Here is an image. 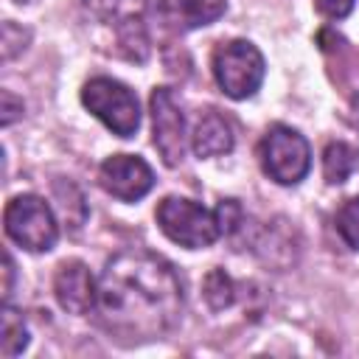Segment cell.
I'll list each match as a JSON object with an SVG mask.
<instances>
[{
  "mask_svg": "<svg viewBox=\"0 0 359 359\" xmlns=\"http://www.w3.org/2000/svg\"><path fill=\"white\" fill-rule=\"evenodd\" d=\"M95 314L118 339H157L180 323L182 280L163 255L123 250L101 269Z\"/></svg>",
  "mask_w": 359,
  "mask_h": 359,
  "instance_id": "1",
  "label": "cell"
},
{
  "mask_svg": "<svg viewBox=\"0 0 359 359\" xmlns=\"http://www.w3.org/2000/svg\"><path fill=\"white\" fill-rule=\"evenodd\" d=\"M258 157H261L264 174L278 185H297L311 168L309 140L297 129L283 123H275L266 129V135L258 143Z\"/></svg>",
  "mask_w": 359,
  "mask_h": 359,
  "instance_id": "2",
  "label": "cell"
},
{
  "mask_svg": "<svg viewBox=\"0 0 359 359\" xmlns=\"http://www.w3.org/2000/svg\"><path fill=\"white\" fill-rule=\"evenodd\" d=\"M157 224L174 244L188 250L210 247L222 236L216 213L185 196H165L157 205Z\"/></svg>",
  "mask_w": 359,
  "mask_h": 359,
  "instance_id": "3",
  "label": "cell"
},
{
  "mask_svg": "<svg viewBox=\"0 0 359 359\" xmlns=\"http://www.w3.org/2000/svg\"><path fill=\"white\" fill-rule=\"evenodd\" d=\"M264 56L261 50L247 39H230L222 42L213 50V76L224 95L241 101L255 95V90L264 81Z\"/></svg>",
  "mask_w": 359,
  "mask_h": 359,
  "instance_id": "4",
  "label": "cell"
},
{
  "mask_svg": "<svg viewBox=\"0 0 359 359\" xmlns=\"http://www.w3.org/2000/svg\"><path fill=\"white\" fill-rule=\"evenodd\" d=\"M81 104L118 137H132L140 126V107L135 93L115 79H90L81 90Z\"/></svg>",
  "mask_w": 359,
  "mask_h": 359,
  "instance_id": "5",
  "label": "cell"
},
{
  "mask_svg": "<svg viewBox=\"0 0 359 359\" xmlns=\"http://www.w3.org/2000/svg\"><path fill=\"white\" fill-rule=\"evenodd\" d=\"M3 224L11 241L31 252H48L59 238V224L50 205L34 194H20L6 205Z\"/></svg>",
  "mask_w": 359,
  "mask_h": 359,
  "instance_id": "6",
  "label": "cell"
},
{
  "mask_svg": "<svg viewBox=\"0 0 359 359\" xmlns=\"http://www.w3.org/2000/svg\"><path fill=\"white\" fill-rule=\"evenodd\" d=\"M151 109V137L165 165H180L185 157V115L168 87H157L149 98Z\"/></svg>",
  "mask_w": 359,
  "mask_h": 359,
  "instance_id": "7",
  "label": "cell"
},
{
  "mask_svg": "<svg viewBox=\"0 0 359 359\" xmlns=\"http://www.w3.org/2000/svg\"><path fill=\"white\" fill-rule=\"evenodd\" d=\"M101 188L121 202H137L154 185V174L146 160L135 154H112L98 168Z\"/></svg>",
  "mask_w": 359,
  "mask_h": 359,
  "instance_id": "8",
  "label": "cell"
},
{
  "mask_svg": "<svg viewBox=\"0 0 359 359\" xmlns=\"http://www.w3.org/2000/svg\"><path fill=\"white\" fill-rule=\"evenodd\" d=\"M53 294L59 306L70 314H87L95 309L98 283L84 261H62L53 275Z\"/></svg>",
  "mask_w": 359,
  "mask_h": 359,
  "instance_id": "9",
  "label": "cell"
},
{
  "mask_svg": "<svg viewBox=\"0 0 359 359\" xmlns=\"http://www.w3.org/2000/svg\"><path fill=\"white\" fill-rule=\"evenodd\" d=\"M224 0H160L154 14L157 22L171 34H188L210 25L224 14Z\"/></svg>",
  "mask_w": 359,
  "mask_h": 359,
  "instance_id": "10",
  "label": "cell"
},
{
  "mask_svg": "<svg viewBox=\"0 0 359 359\" xmlns=\"http://www.w3.org/2000/svg\"><path fill=\"white\" fill-rule=\"evenodd\" d=\"M233 129L230 123L216 112L208 109L196 118L194 132H191V149L196 157H216V154H227L233 149Z\"/></svg>",
  "mask_w": 359,
  "mask_h": 359,
  "instance_id": "11",
  "label": "cell"
},
{
  "mask_svg": "<svg viewBox=\"0 0 359 359\" xmlns=\"http://www.w3.org/2000/svg\"><path fill=\"white\" fill-rule=\"evenodd\" d=\"M356 168H359V151L351 143L334 140V143L325 146V151H323V174H325V180L331 185L345 182Z\"/></svg>",
  "mask_w": 359,
  "mask_h": 359,
  "instance_id": "12",
  "label": "cell"
},
{
  "mask_svg": "<svg viewBox=\"0 0 359 359\" xmlns=\"http://www.w3.org/2000/svg\"><path fill=\"white\" fill-rule=\"evenodd\" d=\"M28 345V328H25V320L17 309H11L8 303L3 306V317H0V353L6 359L22 353Z\"/></svg>",
  "mask_w": 359,
  "mask_h": 359,
  "instance_id": "13",
  "label": "cell"
},
{
  "mask_svg": "<svg viewBox=\"0 0 359 359\" xmlns=\"http://www.w3.org/2000/svg\"><path fill=\"white\" fill-rule=\"evenodd\" d=\"M81 3L95 17L112 22V25H123L129 20H140V14L149 6V0H81Z\"/></svg>",
  "mask_w": 359,
  "mask_h": 359,
  "instance_id": "14",
  "label": "cell"
},
{
  "mask_svg": "<svg viewBox=\"0 0 359 359\" xmlns=\"http://www.w3.org/2000/svg\"><path fill=\"white\" fill-rule=\"evenodd\" d=\"M53 199L59 202V213L67 222V227L70 230H79L81 227V219H79V213H73V208L81 210V213H87V205H84L81 191L73 182H67V180H56L53 182Z\"/></svg>",
  "mask_w": 359,
  "mask_h": 359,
  "instance_id": "15",
  "label": "cell"
},
{
  "mask_svg": "<svg viewBox=\"0 0 359 359\" xmlns=\"http://www.w3.org/2000/svg\"><path fill=\"white\" fill-rule=\"evenodd\" d=\"M233 292H236L233 289V280H230V275H224V269L208 272V278L202 283V294H205V300H208L210 309H216V311L227 309L233 303V297H236Z\"/></svg>",
  "mask_w": 359,
  "mask_h": 359,
  "instance_id": "16",
  "label": "cell"
},
{
  "mask_svg": "<svg viewBox=\"0 0 359 359\" xmlns=\"http://www.w3.org/2000/svg\"><path fill=\"white\" fill-rule=\"evenodd\" d=\"M337 233L351 250H359V196H351L337 210Z\"/></svg>",
  "mask_w": 359,
  "mask_h": 359,
  "instance_id": "17",
  "label": "cell"
},
{
  "mask_svg": "<svg viewBox=\"0 0 359 359\" xmlns=\"http://www.w3.org/2000/svg\"><path fill=\"white\" fill-rule=\"evenodd\" d=\"M241 205L236 199H222L219 208H216V222H219V230L222 236H230L241 227Z\"/></svg>",
  "mask_w": 359,
  "mask_h": 359,
  "instance_id": "18",
  "label": "cell"
},
{
  "mask_svg": "<svg viewBox=\"0 0 359 359\" xmlns=\"http://www.w3.org/2000/svg\"><path fill=\"white\" fill-rule=\"evenodd\" d=\"M28 31H22L14 22H3V59H14L25 48Z\"/></svg>",
  "mask_w": 359,
  "mask_h": 359,
  "instance_id": "19",
  "label": "cell"
},
{
  "mask_svg": "<svg viewBox=\"0 0 359 359\" xmlns=\"http://www.w3.org/2000/svg\"><path fill=\"white\" fill-rule=\"evenodd\" d=\"M0 104H3V109H0V112H3V115H0V123H3V126H11V123L22 115V101H20L14 93L3 90V93H0Z\"/></svg>",
  "mask_w": 359,
  "mask_h": 359,
  "instance_id": "20",
  "label": "cell"
},
{
  "mask_svg": "<svg viewBox=\"0 0 359 359\" xmlns=\"http://www.w3.org/2000/svg\"><path fill=\"white\" fill-rule=\"evenodd\" d=\"M314 3H317V8H320L325 17H331V20H342V17H348L351 8H353V0H314Z\"/></svg>",
  "mask_w": 359,
  "mask_h": 359,
  "instance_id": "21",
  "label": "cell"
},
{
  "mask_svg": "<svg viewBox=\"0 0 359 359\" xmlns=\"http://www.w3.org/2000/svg\"><path fill=\"white\" fill-rule=\"evenodd\" d=\"M3 275H6V283H3V300L8 303V297H11V283H14V261H11L8 252L3 255Z\"/></svg>",
  "mask_w": 359,
  "mask_h": 359,
  "instance_id": "22",
  "label": "cell"
},
{
  "mask_svg": "<svg viewBox=\"0 0 359 359\" xmlns=\"http://www.w3.org/2000/svg\"><path fill=\"white\" fill-rule=\"evenodd\" d=\"M353 121H356V126H359V95H356V101H353Z\"/></svg>",
  "mask_w": 359,
  "mask_h": 359,
  "instance_id": "23",
  "label": "cell"
},
{
  "mask_svg": "<svg viewBox=\"0 0 359 359\" xmlns=\"http://www.w3.org/2000/svg\"><path fill=\"white\" fill-rule=\"evenodd\" d=\"M14 3H25V0H14Z\"/></svg>",
  "mask_w": 359,
  "mask_h": 359,
  "instance_id": "24",
  "label": "cell"
}]
</instances>
